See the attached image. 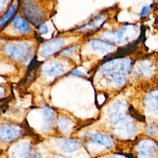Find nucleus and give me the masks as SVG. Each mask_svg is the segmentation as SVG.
<instances>
[{
    "label": "nucleus",
    "instance_id": "nucleus-22",
    "mask_svg": "<svg viewBox=\"0 0 158 158\" xmlns=\"http://www.w3.org/2000/svg\"><path fill=\"white\" fill-rule=\"evenodd\" d=\"M13 0H0V17L5 13Z\"/></svg>",
    "mask_w": 158,
    "mask_h": 158
},
{
    "label": "nucleus",
    "instance_id": "nucleus-10",
    "mask_svg": "<svg viewBox=\"0 0 158 158\" xmlns=\"http://www.w3.org/2000/svg\"><path fill=\"white\" fill-rule=\"evenodd\" d=\"M20 0H13L5 13L0 17V33L19 12Z\"/></svg>",
    "mask_w": 158,
    "mask_h": 158
},
{
    "label": "nucleus",
    "instance_id": "nucleus-19",
    "mask_svg": "<svg viewBox=\"0 0 158 158\" xmlns=\"http://www.w3.org/2000/svg\"><path fill=\"white\" fill-rule=\"evenodd\" d=\"M8 89L7 83H0V109H2L10 100V96H7Z\"/></svg>",
    "mask_w": 158,
    "mask_h": 158
},
{
    "label": "nucleus",
    "instance_id": "nucleus-7",
    "mask_svg": "<svg viewBox=\"0 0 158 158\" xmlns=\"http://www.w3.org/2000/svg\"><path fill=\"white\" fill-rule=\"evenodd\" d=\"M114 124V131L118 136L127 138L131 136L135 130L134 123L129 117H122Z\"/></svg>",
    "mask_w": 158,
    "mask_h": 158
},
{
    "label": "nucleus",
    "instance_id": "nucleus-26",
    "mask_svg": "<svg viewBox=\"0 0 158 158\" xmlns=\"http://www.w3.org/2000/svg\"><path fill=\"white\" fill-rule=\"evenodd\" d=\"M69 75L73 76V77H80V78H85V77H86V75L85 73L82 72L81 71H80V70H78L77 69H74L72 70H71L69 73Z\"/></svg>",
    "mask_w": 158,
    "mask_h": 158
},
{
    "label": "nucleus",
    "instance_id": "nucleus-15",
    "mask_svg": "<svg viewBox=\"0 0 158 158\" xmlns=\"http://www.w3.org/2000/svg\"><path fill=\"white\" fill-rule=\"evenodd\" d=\"M146 109L152 112L157 113L158 110V95L157 90L151 91L145 99Z\"/></svg>",
    "mask_w": 158,
    "mask_h": 158
},
{
    "label": "nucleus",
    "instance_id": "nucleus-16",
    "mask_svg": "<svg viewBox=\"0 0 158 158\" xmlns=\"http://www.w3.org/2000/svg\"><path fill=\"white\" fill-rule=\"evenodd\" d=\"M60 149L65 152H72L80 148L79 143L72 139H61L57 141Z\"/></svg>",
    "mask_w": 158,
    "mask_h": 158
},
{
    "label": "nucleus",
    "instance_id": "nucleus-27",
    "mask_svg": "<svg viewBox=\"0 0 158 158\" xmlns=\"http://www.w3.org/2000/svg\"><path fill=\"white\" fill-rule=\"evenodd\" d=\"M146 132L149 135H156L157 133V127L155 125H149L146 128Z\"/></svg>",
    "mask_w": 158,
    "mask_h": 158
},
{
    "label": "nucleus",
    "instance_id": "nucleus-29",
    "mask_svg": "<svg viewBox=\"0 0 158 158\" xmlns=\"http://www.w3.org/2000/svg\"><path fill=\"white\" fill-rule=\"evenodd\" d=\"M35 158H42V156L40 153L39 152H36V154H35Z\"/></svg>",
    "mask_w": 158,
    "mask_h": 158
},
{
    "label": "nucleus",
    "instance_id": "nucleus-24",
    "mask_svg": "<svg viewBox=\"0 0 158 158\" xmlns=\"http://www.w3.org/2000/svg\"><path fill=\"white\" fill-rule=\"evenodd\" d=\"M151 6H144L142 7L141 10L140 12V17L141 19H144L146 17H147L150 12H151Z\"/></svg>",
    "mask_w": 158,
    "mask_h": 158
},
{
    "label": "nucleus",
    "instance_id": "nucleus-5",
    "mask_svg": "<svg viewBox=\"0 0 158 158\" xmlns=\"http://www.w3.org/2000/svg\"><path fill=\"white\" fill-rule=\"evenodd\" d=\"M41 72L46 79L55 80L66 73L65 65L59 61L50 60L44 62L41 68Z\"/></svg>",
    "mask_w": 158,
    "mask_h": 158
},
{
    "label": "nucleus",
    "instance_id": "nucleus-28",
    "mask_svg": "<svg viewBox=\"0 0 158 158\" xmlns=\"http://www.w3.org/2000/svg\"><path fill=\"white\" fill-rule=\"evenodd\" d=\"M51 125H52L51 119H45L44 123V129H46V130L49 129L51 127Z\"/></svg>",
    "mask_w": 158,
    "mask_h": 158
},
{
    "label": "nucleus",
    "instance_id": "nucleus-25",
    "mask_svg": "<svg viewBox=\"0 0 158 158\" xmlns=\"http://www.w3.org/2000/svg\"><path fill=\"white\" fill-rule=\"evenodd\" d=\"M38 30L40 34L44 35L48 33V27L44 22H41L39 25H38Z\"/></svg>",
    "mask_w": 158,
    "mask_h": 158
},
{
    "label": "nucleus",
    "instance_id": "nucleus-9",
    "mask_svg": "<svg viewBox=\"0 0 158 158\" xmlns=\"http://www.w3.org/2000/svg\"><path fill=\"white\" fill-rule=\"evenodd\" d=\"M107 19V16L105 14H100L93 17L88 23L81 26L78 31L81 33H89L91 31L98 30L102 28Z\"/></svg>",
    "mask_w": 158,
    "mask_h": 158
},
{
    "label": "nucleus",
    "instance_id": "nucleus-14",
    "mask_svg": "<svg viewBox=\"0 0 158 158\" xmlns=\"http://www.w3.org/2000/svg\"><path fill=\"white\" fill-rule=\"evenodd\" d=\"M135 68L138 74L143 77H149L152 75L154 70V66L153 64L148 60H144L138 62Z\"/></svg>",
    "mask_w": 158,
    "mask_h": 158
},
{
    "label": "nucleus",
    "instance_id": "nucleus-8",
    "mask_svg": "<svg viewBox=\"0 0 158 158\" xmlns=\"http://www.w3.org/2000/svg\"><path fill=\"white\" fill-rule=\"evenodd\" d=\"M139 158H153V154L156 151L157 144L151 139H144L138 144Z\"/></svg>",
    "mask_w": 158,
    "mask_h": 158
},
{
    "label": "nucleus",
    "instance_id": "nucleus-4",
    "mask_svg": "<svg viewBox=\"0 0 158 158\" xmlns=\"http://www.w3.org/2000/svg\"><path fill=\"white\" fill-rule=\"evenodd\" d=\"M19 12L32 25H38L45 18V12L36 0H20Z\"/></svg>",
    "mask_w": 158,
    "mask_h": 158
},
{
    "label": "nucleus",
    "instance_id": "nucleus-20",
    "mask_svg": "<svg viewBox=\"0 0 158 158\" xmlns=\"http://www.w3.org/2000/svg\"><path fill=\"white\" fill-rule=\"evenodd\" d=\"M78 45H72L65 48H63L62 50L59 52V54L63 57H71L74 56L77 51Z\"/></svg>",
    "mask_w": 158,
    "mask_h": 158
},
{
    "label": "nucleus",
    "instance_id": "nucleus-30",
    "mask_svg": "<svg viewBox=\"0 0 158 158\" xmlns=\"http://www.w3.org/2000/svg\"><path fill=\"white\" fill-rule=\"evenodd\" d=\"M110 158H125V157H123V156H120V155L118 154V155H116V156H115L114 157H111Z\"/></svg>",
    "mask_w": 158,
    "mask_h": 158
},
{
    "label": "nucleus",
    "instance_id": "nucleus-1",
    "mask_svg": "<svg viewBox=\"0 0 158 158\" xmlns=\"http://www.w3.org/2000/svg\"><path fill=\"white\" fill-rule=\"evenodd\" d=\"M131 64L132 62L128 57H114L103 62L100 66L99 72L111 83L120 86L127 81Z\"/></svg>",
    "mask_w": 158,
    "mask_h": 158
},
{
    "label": "nucleus",
    "instance_id": "nucleus-32",
    "mask_svg": "<svg viewBox=\"0 0 158 158\" xmlns=\"http://www.w3.org/2000/svg\"><path fill=\"white\" fill-rule=\"evenodd\" d=\"M152 1H155V0H152Z\"/></svg>",
    "mask_w": 158,
    "mask_h": 158
},
{
    "label": "nucleus",
    "instance_id": "nucleus-12",
    "mask_svg": "<svg viewBox=\"0 0 158 158\" xmlns=\"http://www.w3.org/2000/svg\"><path fill=\"white\" fill-rule=\"evenodd\" d=\"M127 106L120 102L114 103L109 109V115L112 123L123 117Z\"/></svg>",
    "mask_w": 158,
    "mask_h": 158
},
{
    "label": "nucleus",
    "instance_id": "nucleus-11",
    "mask_svg": "<svg viewBox=\"0 0 158 158\" xmlns=\"http://www.w3.org/2000/svg\"><path fill=\"white\" fill-rule=\"evenodd\" d=\"M89 44L94 51L100 53L110 54L116 51L114 44L104 40L94 38L90 41Z\"/></svg>",
    "mask_w": 158,
    "mask_h": 158
},
{
    "label": "nucleus",
    "instance_id": "nucleus-18",
    "mask_svg": "<svg viewBox=\"0 0 158 158\" xmlns=\"http://www.w3.org/2000/svg\"><path fill=\"white\" fill-rule=\"evenodd\" d=\"M30 146L28 143H22L17 147L14 158H28Z\"/></svg>",
    "mask_w": 158,
    "mask_h": 158
},
{
    "label": "nucleus",
    "instance_id": "nucleus-31",
    "mask_svg": "<svg viewBox=\"0 0 158 158\" xmlns=\"http://www.w3.org/2000/svg\"><path fill=\"white\" fill-rule=\"evenodd\" d=\"M57 158H65V157H62V156H59V157H57Z\"/></svg>",
    "mask_w": 158,
    "mask_h": 158
},
{
    "label": "nucleus",
    "instance_id": "nucleus-23",
    "mask_svg": "<svg viewBox=\"0 0 158 158\" xmlns=\"http://www.w3.org/2000/svg\"><path fill=\"white\" fill-rule=\"evenodd\" d=\"M43 115L45 119H51L54 115V110L49 107H46L43 109Z\"/></svg>",
    "mask_w": 158,
    "mask_h": 158
},
{
    "label": "nucleus",
    "instance_id": "nucleus-17",
    "mask_svg": "<svg viewBox=\"0 0 158 158\" xmlns=\"http://www.w3.org/2000/svg\"><path fill=\"white\" fill-rule=\"evenodd\" d=\"M57 125L60 131L65 134L71 131L73 125V122L70 119L64 117H59L57 121Z\"/></svg>",
    "mask_w": 158,
    "mask_h": 158
},
{
    "label": "nucleus",
    "instance_id": "nucleus-3",
    "mask_svg": "<svg viewBox=\"0 0 158 158\" xmlns=\"http://www.w3.org/2000/svg\"><path fill=\"white\" fill-rule=\"evenodd\" d=\"M137 34V28L133 24H128L116 30L103 31L101 36L104 40L113 44H120L131 42Z\"/></svg>",
    "mask_w": 158,
    "mask_h": 158
},
{
    "label": "nucleus",
    "instance_id": "nucleus-13",
    "mask_svg": "<svg viewBox=\"0 0 158 158\" xmlns=\"http://www.w3.org/2000/svg\"><path fill=\"white\" fill-rule=\"evenodd\" d=\"M87 138L91 142L96 143L107 149L110 148L114 145V140L112 138L107 135L101 133L89 135Z\"/></svg>",
    "mask_w": 158,
    "mask_h": 158
},
{
    "label": "nucleus",
    "instance_id": "nucleus-21",
    "mask_svg": "<svg viewBox=\"0 0 158 158\" xmlns=\"http://www.w3.org/2000/svg\"><path fill=\"white\" fill-rule=\"evenodd\" d=\"M128 110L130 113V114L135 118L137 119L140 122H144L145 121V117L144 115L140 114L139 112H138L137 110H136L133 107L130 106L128 108Z\"/></svg>",
    "mask_w": 158,
    "mask_h": 158
},
{
    "label": "nucleus",
    "instance_id": "nucleus-2",
    "mask_svg": "<svg viewBox=\"0 0 158 158\" xmlns=\"http://www.w3.org/2000/svg\"><path fill=\"white\" fill-rule=\"evenodd\" d=\"M32 32L31 24L19 12L0 33V40H15L27 39Z\"/></svg>",
    "mask_w": 158,
    "mask_h": 158
},
{
    "label": "nucleus",
    "instance_id": "nucleus-6",
    "mask_svg": "<svg viewBox=\"0 0 158 158\" xmlns=\"http://www.w3.org/2000/svg\"><path fill=\"white\" fill-rule=\"evenodd\" d=\"M66 41L62 38H55L42 44L40 49V55L43 57H49L58 53L64 48Z\"/></svg>",
    "mask_w": 158,
    "mask_h": 158
}]
</instances>
